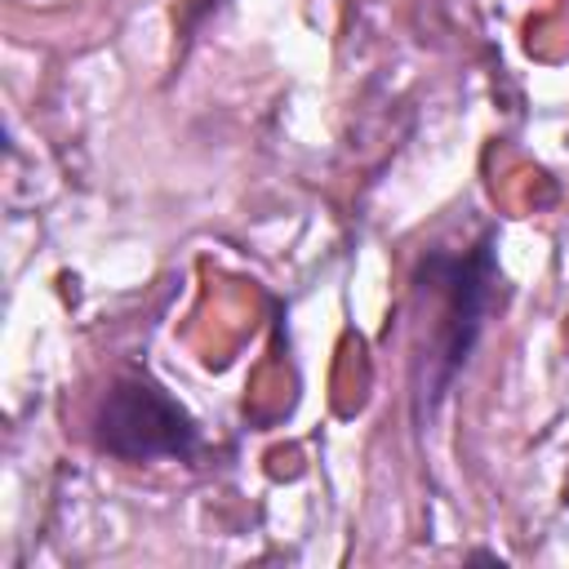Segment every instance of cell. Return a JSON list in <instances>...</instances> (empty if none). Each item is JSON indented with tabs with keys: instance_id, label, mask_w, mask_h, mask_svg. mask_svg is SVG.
Wrapping results in <instances>:
<instances>
[{
	"instance_id": "cell-1",
	"label": "cell",
	"mask_w": 569,
	"mask_h": 569,
	"mask_svg": "<svg viewBox=\"0 0 569 569\" xmlns=\"http://www.w3.org/2000/svg\"><path fill=\"white\" fill-rule=\"evenodd\" d=\"M413 293L431 298V320H427V338L418 347V373H413V413L418 422H427L485 333V316L498 293L493 236H485L476 249H462V253L431 249L418 262Z\"/></svg>"
},
{
	"instance_id": "cell-2",
	"label": "cell",
	"mask_w": 569,
	"mask_h": 569,
	"mask_svg": "<svg viewBox=\"0 0 569 569\" xmlns=\"http://www.w3.org/2000/svg\"><path fill=\"white\" fill-rule=\"evenodd\" d=\"M93 440L102 453L124 462L191 458L200 449V427L164 387L142 373H124L93 413Z\"/></svg>"
}]
</instances>
